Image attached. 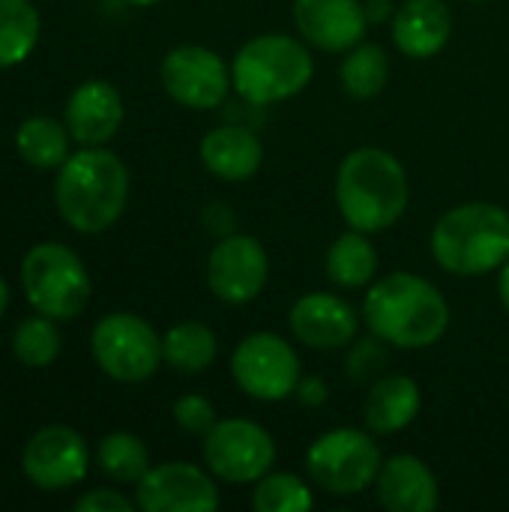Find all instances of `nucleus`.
Returning <instances> with one entry per match:
<instances>
[{
  "label": "nucleus",
  "mask_w": 509,
  "mask_h": 512,
  "mask_svg": "<svg viewBox=\"0 0 509 512\" xmlns=\"http://www.w3.org/2000/svg\"><path fill=\"white\" fill-rule=\"evenodd\" d=\"M159 78L165 93L195 111H210L225 102L231 84V69L222 57L204 45H177L162 57Z\"/></svg>",
  "instance_id": "obj_11"
},
{
  "label": "nucleus",
  "mask_w": 509,
  "mask_h": 512,
  "mask_svg": "<svg viewBox=\"0 0 509 512\" xmlns=\"http://www.w3.org/2000/svg\"><path fill=\"white\" fill-rule=\"evenodd\" d=\"M339 81L348 96L375 99L390 81L387 51L375 42H357L351 51H345V60L339 66Z\"/></svg>",
  "instance_id": "obj_25"
},
{
  "label": "nucleus",
  "mask_w": 509,
  "mask_h": 512,
  "mask_svg": "<svg viewBox=\"0 0 509 512\" xmlns=\"http://www.w3.org/2000/svg\"><path fill=\"white\" fill-rule=\"evenodd\" d=\"M294 396H297L303 405H309V408H321V405L327 402L330 390H327V384H324L321 378H300Z\"/></svg>",
  "instance_id": "obj_33"
},
{
  "label": "nucleus",
  "mask_w": 509,
  "mask_h": 512,
  "mask_svg": "<svg viewBox=\"0 0 509 512\" xmlns=\"http://www.w3.org/2000/svg\"><path fill=\"white\" fill-rule=\"evenodd\" d=\"M201 162L213 177L243 183L258 174L264 162V144L252 129L225 123L201 138Z\"/></svg>",
  "instance_id": "obj_20"
},
{
  "label": "nucleus",
  "mask_w": 509,
  "mask_h": 512,
  "mask_svg": "<svg viewBox=\"0 0 509 512\" xmlns=\"http://www.w3.org/2000/svg\"><path fill=\"white\" fill-rule=\"evenodd\" d=\"M123 123V96L114 84L90 78L66 102V129L81 147H102Z\"/></svg>",
  "instance_id": "obj_17"
},
{
  "label": "nucleus",
  "mask_w": 509,
  "mask_h": 512,
  "mask_svg": "<svg viewBox=\"0 0 509 512\" xmlns=\"http://www.w3.org/2000/svg\"><path fill=\"white\" fill-rule=\"evenodd\" d=\"M219 354L216 333L201 321H180L162 336V357L183 375H198L213 366Z\"/></svg>",
  "instance_id": "obj_23"
},
{
  "label": "nucleus",
  "mask_w": 509,
  "mask_h": 512,
  "mask_svg": "<svg viewBox=\"0 0 509 512\" xmlns=\"http://www.w3.org/2000/svg\"><path fill=\"white\" fill-rule=\"evenodd\" d=\"M423 396L414 378L408 375H384L378 378L363 402V420L375 435H396L408 429L420 414Z\"/></svg>",
  "instance_id": "obj_21"
},
{
  "label": "nucleus",
  "mask_w": 509,
  "mask_h": 512,
  "mask_svg": "<svg viewBox=\"0 0 509 512\" xmlns=\"http://www.w3.org/2000/svg\"><path fill=\"white\" fill-rule=\"evenodd\" d=\"M453 33V15L444 0H405L393 12V42L405 57L429 60L444 51Z\"/></svg>",
  "instance_id": "obj_19"
},
{
  "label": "nucleus",
  "mask_w": 509,
  "mask_h": 512,
  "mask_svg": "<svg viewBox=\"0 0 509 512\" xmlns=\"http://www.w3.org/2000/svg\"><path fill=\"white\" fill-rule=\"evenodd\" d=\"M498 297H501V306L509 312V258L501 264V273H498Z\"/></svg>",
  "instance_id": "obj_35"
},
{
  "label": "nucleus",
  "mask_w": 509,
  "mask_h": 512,
  "mask_svg": "<svg viewBox=\"0 0 509 512\" xmlns=\"http://www.w3.org/2000/svg\"><path fill=\"white\" fill-rule=\"evenodd\" d=\"M39 42V12L30 0H0V69L30 57Z\"/></svg>",
  "instance_id": "obj_26"
},
{
  "label": "nucleus",
  "mask_w": 509,
  "mask_h": 512,
  "mask_svg": "<svg viewBox=\"0 0 509 512\" xmlns=\"http://www.w3.org/2000/svg\"><path fill=\"white\" fill-rule=\"evenodd\" d=\"M90 453L84 438L69 426H45L39 429L21 456L24 477L45 492H60L78 486L87 477Z\"/></svg>",
  "instance_id": "obj_13"
},
{
  "label": "nucleus",
  "mask_w": 509,
  "mask_h": 512,
  "mask_svg": "<svg viewBox=\"0 0 509 512\" xmlns=\"http://www.w3.org/2000/svg\"><path fill=\"white\" fill-rule=\"evenodd\" d=\"M90 351L96 366L120 384H141L153 378L159 363L165 360L156 330L132 312L105 315L93 327Z\"/></svg>",
  "instance_id": "obj_8"
},
{
  "label": "nucleus",
  "mask_w": 509,
  "mask_h": 512,
  "mask_svg": "<svg viewBox=\"0 0 509 512\" xmlns=\"http://www.w3.org/2000/svg\"><path fill=\"white\" fill-rule=\"evenodd\" d=\"M432 258L453 276H483L509 258V213L492 201L447 210L432 228Z\"/></svg>",
  "instance_id": "obj_4"
},
{
  "label": "nucleus",
  "mask_w": 509,
  "mask_h": 512,
  "mask_svg": "<svg viewBox=\"0 0 509 512\" xmlns=\"http://www.w3.org/2000/svg\"><path fill=\"white\" fill-rule=\"evenodd\" d=\"M6 306H9V288H6V282H3V276H0V318H3V312H6Z\"/></svg>",
  "instance_id": "obj_36"
},
{
  "label": "nucleus",
  "mask_w": 509,
  "mask_h": 512,
  "mask_svg": "<svg viewBox=\"0 0 509 512\" xmlns=\"http://www.w3.org/2000/svg\"><path fill=\"white\" fill-rule=\"evenodd\" d=\"M363 318L387 345L423 351L444 339L450 327V306L429 279L396 270L369 288Z\"/></svg>",
  "instance_id": "obj_1"
},
{
  "label": "nucleus",
  "mask_w": 509,
  "mask_h": 512,
  "mask_svg": "<svg viewBox=\"0 0 509 512\" xmlns=\"http://www.w3.org/2000/svg\"><path fill=\"white\" fill-rule=\"evenodd\" d=\"M381 447L372 435L360 429H333L324 432L306 453V471L312 483L330 495H360L375 486L381 471Z\"/></svg>",
  "instance_id": "obj_7"
},
{
  "label": "nucleus",
  "mask_w": 509,
  "mask_h": 512,
  "mask_svg": "<svg viewBox=\"0 0 509 512\" xmlns=\"http://www.w3.org/2000/svg\"><path fill=\"white\" fill-rule=\"evenodd\" d=\"M312 504V489L294 474H264L252 492V507L258 512H306Z\"/></svg>",
  "instance_id": "obj_29"
},
{
  "label": "nucleus",
  "mask_w": 509,
  "mask_h": 512,
  "mask_svg": "<svg viewBox=\"0 0 509 512\" xmlns=\"http://www.w3.org/2000/svg\"><path fill=\"white\" fill-rule=\"evenodd\" d=\"M375 492L381 507L393 512H432L441 501L435 474L423 459L411 453L390 456L381 465L375 477Z\"/></svg>",
  "instance_id": "obj_18"
},
{
  "label": "nucleus",
  "mask_w": 509,
  "mask_h": 512,
  "mask_svg": "<svg viewBox=\"0 0 509 512\" xmlns=\"http://www.w3.org/2000/svg\"><path fill=\"white\" fill-rule=\"evenodd\" d=\"M69 129L54 117H30L15 132L18 156L33 168H60L69 159Z\"/></svg>",
  "instance_id": "obj_24"
},
{
  "label": "nucleus",
  "mask_w": 509,
  "mask_h": 512,
  "mask_svg": "<svg viewBox=\"0 0 509 512\" xmlns=\"http://www.w3.org/2000/svg\"><path fill=\"white\" fill-rule=\"evenodd\" d=\"M390 0H369L366 3V15H369V21H384L387 15H390Z\"/></svg>",
  "instance_id": "obj_34"
},
{
  "label": "nucleus",
  "mask_w": 509,
  "mask_h": 512,
  "mask_svg": "<svg viewBox=\"0 0 509 512\" xmlns=\"http://www.w3.org/2000/svg\"><path fill=\"white\" fill-rule=\"evenodd\" d=\"M315 72L309 48L288 33H261L231 60V84L252 105H273L297 96Z\"/></svg>",
  "instance_id": "obj_5"
},
{
  "label": "nucleus",
  "mask_w": 509,
  "mask_h": 512,
  "mask_svg": "<svg viewBox=\"0 0 509 512\" xmlns=\"http://www.w3.org/2000/svg\"><path fill=\"white\" fill-rule=\"evenodd\" d=\"M288 327H291L294 339L306 348L342 351V348L354 345V339L360 333V318L348 300L327 294V291H315V294H303L291 306Z\"/></svg>",
  "instance_id": "obj_15"
},
{
  "label": "nucleus",
  "mask_w": 509,
  "mask_h": 512,
  "mask_svg": "<svg viewBox=\"0 0 509 512\" xmlns=\"http://www.w3.org/2000/svg\"><path fill=\"white\" fill-rule=\"evenodd\" d=\"M123 3H132V6H150V3H159V0H123Z\"/></svg>",
  "instance_id": "obj_37"
},
{
  "label": "nucleus",
  "mask_w": 509,
  "mask_h": 512,
  "mask_svg": "<svg viewBox=\"0 0 509 512\" xmlns=\"http://www.w3.org/2000/svg\"><path fill=\"white\" fill-rule=\"evenodd\" d=\"M267 279V249L249 234H225L207 258V288L228 306H246L261 297Z\"/></svg>",
  "instance_id": "obj_12"
},
{
  "label": "nucleus",
  "mask_w": 509,
  "mask_h": 512,
  "mask_svg": "<svg viewBox=\"0 0 509 512\" xmlns=\"http://www.w3.org/2000/svg\"><path fill=\"white\" fill-rule=\"evenodd\" d=\"M54 201L66 225L81 234L108 231L126 210L129 171L111 150L84 147L69 153L54 183Z\"/></svg>",
  "instance_id": "obj_3"
},
{
  "label": "nucleus",
  "mask_w": 509,
  "mask_h": 512,
  "mask_svg": "<svg viewBox=\"0 0 509 512\" xmlns=\"http://www.w3.org/2000/svg\"><path fill=\"white\" fill-rule=\"evenodd\" d=\"M99 468L114 483H141V477L150 471V453L144 441L132 432H111L99 441L96 450Z\"/></svg>",
  "instance_id": "obj_27"
},
{
  "label": "nucleus",
  "mask_w": 509,
  "mask_h": 512,
  "mask_svg": "<svg viewBox=\"0 0 509 512\" xmlns=\"http://www.w3.org/2000/svg\"><path fill=\"white\" fill-rule=\"evenodd\" d=\"M411 201L402 162L384 147L351 150L336 171V204L342 219L363 234L393 228Z\"/></svg>",
  "instance_id": "obj_2"
},
{
  "label": "nucleus",
  "mask_w": 509,
  "mask_h": 512,
  "mask_svg": "<svg viewBox=\"0 0 509 512\" xmlns=\"http://www.w3.org/2000/svg\"><path fill=\"white\" fill-rule=\"evenodd\" d=\"M60 345H63V339H60L54 318H48L42 312L33 318H24L12 333V354L30 369L51 366L60 357Z\"/></svg>",
  "instance_id": "obj_28"
},
{
  "label": "nucleus",
  "mask_w": 509,
  "mask_h": 512,
  "mask_svg": "<svg viewBox=\"0 0 509 512\" xmlns=\"http://www.w3.org/2000/svg\"><path fill=\"white\" fill-rule=\"evenodd\" d=\"M474 3H477V0H474Z\"/></svg>",
  "instance_id": "obj_38"
},
{
  "label": "nucleus",
  "mask_w": 509,
  "mask_h": 512,
  "mask_svg": "<svg viewBox=\"0 0 509 512\" xmlns=\"http://www.w3.org/2000/svg\"><path fill=\"white\" fill-rule=\"evenodd\" d=\"M204 462L210 474L225 483H258L276 462V444L264 426L228 417L204 435Z\"/></svg>",
  "instance_id": "obj_10"
},
{
  "label": "nucleus",
  "mask_w": 509,
  "mask_h": 512,
  "mask_svg": "<svg viewBox=\"0 0 509 512\" xmlns=\"http://www.w3.org/2000/svg\"><path fill=\"white\" fill-rule=\"evenodd\" d=\"M132 507H138V504H132L129 498H123L114 489H93L84 498H78V504H75L78 512H132Z\"/></svg>",
  "instance_id": "obj_32"
},
{
  "label": "nucleus",
  "mask_w": 509,
  "mask_h": 512,
  "mask_svg": "<svg viewBox=\"0 0 509 512\" xmlns=\"http://www.w3.org/2000/svg\"><path fill=\"white\" fill-rule=\"evenodd\" d=\"M21 285L27 303L54 321L81 315L93 291L84 261L63 243H36L21 261Z\"/></svg>",
  "instance_id": "obj_6"
},
{
  "label": "nucleus",
  "mask_w": 509,
  "mask_h": 512,
  "mask_svg": "<svg viewBox=\"0 0 509 512\" xmlns=\"http://www.w3.org/2000/svg\"><path fill=\"white\" fill-rule=\"evenodd\" d=\"M174 423L189 435H207L219 423V417H216V408L210 399L189 393V396L174 402Z\"/></svg>",
  "instance_id": "obj_31"
},
{
  "label": "nucleus",
  "mask_w": 509,
  "mask_h": 512,
  "mask_svg": "<svg viewBox=\"0 0 509 512\" xmlns=\"http://www.w3.org/2000/svg\"><path fill=\"white\" fill-rule=\"evenodd\" d=\"M237 387L255 402H282L300 384V357L288 339L276 333H252L231 354Z\"/></svg>",
  "instance_id": "obj_9"
},
{
  "label": "nucleus",
  "mask_w": 509,
  "mask_h": 512,
  "mask_svg": "<svg viewBox=\"0 0 509 512\" xmlns=\"http://www.w3.org/2000/svg\"><path fill=\"white\" fill-rule=\"evenodd\" d=\"M327 279L339 288H363L378 273V252L369 243L363 231H345L339 234L327 249Z\"/></svg>",
  "instance_id": "obj_22"
},
{
  "label": "nucleus",
  "mask_w": 509,
  "mask_h": 512,
  "mask_svg": "<svg viewBox=\"0 0 509 512\" xmlns=\"http://www.w3.org/2000/svg\"><path fill=\"white\" fill-rule=\"evenodd\" d=\"M294 24L321 51H351L363 42L369 15L360 0H294Z\"/></svg>",
  "instance_id": "obj_16"
},
{
  "label": "nucleus",
  "mask_w": 509,
  "mask_h": 512,
  "mask_svg": "<svg viewBox=\"0 0 509 512\" xmlns=\"http://www.w3.org/2000/svg\"><path fill=\"white\" fill-rule=\"evenodd\" d=\"M387 342L378 339L372 333V339H363V342H354L351 354H348V375L351 381L357 384H375L378 378H384V369H387Z\"/></svg>",
  "instance_id": "obj_30"
},
{
  "label": "nucleus",
  "mask_w": 509,
  "mask_h": 512,
  "mask_svg": "<svg viewBox=\"0 0 509 512\" xmlns=\"http://www.w3.org/2000/svg\"><path fill=\"white\" fill-rule=\"evenodd\" d=\"M135 504L144 512H213L219 507V489L201 468L165 462L141 477Z\"/></svg>",
  "instance_id": "obj_14"
}]
</instances>
